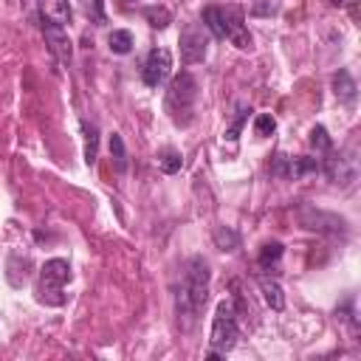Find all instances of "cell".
Here are the masks:
<instances>
[{"label": "cell", "instance_id": "15", "mask_svg": "<svg viewBox=\"0 0 361 361\" xmlns=\"http://www.w3.org/2000/svg\"><path fill=\"white\" fill-rule=\"evenodd\" d=\"M107 45H110L113 54H130L133 51V34L124 31V28H116V31H110Z\"/></svg>", "mask_w": 361, "mask_h": 361}, {"label": "cell", "instance_id": "17", "mask_svg": "<svg viewBox=\"0 0 361 361\" xmlns=\"http://www.w3.org/2000/svg\"><path fill=\"white\" fill-rule=\"evenodd\" d=\"M310 147H313L316 152H322V155H327V152L333 149V138L327 135V130H324L322 124H316V127L310 130Z\"/></svg>", "mask_w": 361, "mask_h": 361}, {"label": "cell", "instance_id": "4", "mask_svg": "<svg viewBox=\"0 0 361 361\" xmlns=\"http://www.w3.org/2000/svg\"><path fill=\"white\" fill-rule=\"evenodd\" d=\"M71 282V265L62 257L48 259L39 268V279H37V299L42 305H54L59 307L65 302V285Z\"/></svg>", "mask_w": 361, "mask_h": 361}, {"label": "cell", "instance_id": "23", "mask_svg": "<svg viewBox=\"0 0 361 361\" xmlns=\"http://www.w3.org/2000/svg\"><path fill=\"white\" fill-rule=\"evenodd\" d=\"M248 113H251V110L240 107V116H237V121H234V124H231V130L226 133V138H228V141H234V138H237V133H240V127H243V121H245V116H248Z\"/></svg>", "mask_w": 361, "mask_h": 361}, {"label": "cell", "instance_id": "18", "mask_svg": "<svg viewBox=\"0 0 361 361\" xmlns=\"http://www.w3.org/2000/svg\"><path fill=\"white\" fill-rule=\"evenodd\" d=\"M110 155H113L116 169H118V172H124V169H127V149H124V141H121V135H118V133H113V135H110Z\"/></svg>", "mask_w": 361, "mask_h": 361}, {"label": "cell", "instance_id": "16", "mask_svg": "<svg viewBox=\"0 0 361 361\" xmlns=\"http://www.w3.org/2000/svg\"><path fill=\"white\" fill-rule=\"evenodd\" d=\"M144 20H147L152 28H166V25L172 23V14H169V8H164V6H147V8H144Z\"/></svg>", "mask_w": 361, "mask_h": 361}, {"label": "cell", "instance_id": "25", "mask_svg": "<svg viewBox=\"0 0 361 361\" xmlns=\"http://www.w3.org/2000/svg\"><path fill=\"white\" fill-rule=\"evenodd\" d=\"M121 3H135V0H121Z\"/></svg>", "mask_w": 361, "mask_h": 361}, {"label": "cell", "instance_id": "24", "mask_svg": "<svg viewBox=\"0 0 361 361\" xmlns=\"http://www.w3.org/2000/svg\"><path fill=\"white\" fill-rule=\"evenodd\" d=\"M279 8V0H262L254 6V14H274Z\"/></svg>", "mask_w": 361, "mask_h": 361}, {"label": "cell", "instance_id": "5", "mask_svg": "<svg viewBox=\"0 0 361 361\" xmlns=\"http://www.w3.org/2000/svg\"><path fill=\"white\" fill-rule=\"evenodd\" d=\"M319 169H324V175H327L333 183H338V186H350V183L355 180V175H358L355 158H350V155H344V152H336V147L319 161Z\"/></svg>", "mask_w": 361, "mask_h": 361}, {"label": "cell", "instance_id": "19", "mask_svg": "<svg viewBox=\"0 0 361 361\" xmlns=\"http://www.w3.org/2000/svg\"><path fill=\"white\" fill-rule=\"evenodd\" d=\"M180 152H175V149H164L161 155H158V166L166 172V175H175L178 169H180Z\"/></svg>", "mask_w": 361, "mask_h": 361}, {"label": "cell", "instance_id": "12", "mask_svg": "<svg viewBox=\"0 0 361 361\" xmlns=\"http://www.w3.org/2000/svg\"><path fill=\"white\" fill-rule=\"evenodd\" d=\"M259 290H262V299L268 302L271 310H282V307H285V296H282V288H279L276 279L259 276Z\"/></svg>", "mask_w": 361, "mask_h": 361}, {"label": "cell", "instance_id": "8", "mask_svg": "<svg viewBox=\"0 0 361 361\" xmlns=\"http://www.w3.org/2000/svg\"><path fill=\"white\" fill-rule=\"evenodd\" d=\"M180 62L183 65H195V62H203V56H206V45H209V37H206V31L197 25V23H192V25H186L183 31H180Z\"/></svg>", "mask_w": 361, "mask_h": 361}, {"label": "cell", "instance_id": "3", "mask_svg": "<svg viewBox=\"0 0 361 361\" xmlns=\"http://www.w3.org/2000/svg\"><path fill=\"white\" fill-rule=\"evenodd\" d=\"M195 99H197V79L189 71H180L169 87H166V99L164 107L169 113V118L178 127H189L192 124V113H195Z\"/></svg>", "mask_w": 361, "mask_h": 361}, {"label": "cell", "instance_id": "13", "mask_svg": "<svg viewBox=\"0 0 361 361\" xmlns=\"http://www.w3.org/2000/svg\"><path fill=\"white\" fill-rule=\"evenodd\" d=\"M82 130H85V164H96V147H99V130L96 124L90 121H82Z\"/></svg>", "mask_w": 361, "mask_h": 361}, {"label": "cell", "instance_id": "11", "mask_svg": "<svg viewBox=\"0 0 361 361\" xmlns=\"http://www.w3.org/2000/svg\"><path fill=\"white\" fill-rule=\"evenodd\" d=\"M333 93H336L338 102H344V104L355 102V79H353L347 71H338V73L333 76Z\"/></svg>", "mask_w": 361, "mask_h": 361}, {"label": "cell", "instance_id": "2", "mask_svg": "<svg viewBox=\"0 0 361 361\" xmlns=\"http://www.w3.org/2000/svg\"><path fill=\"white\" fill-rule=\"evenodd\" d=\"M240 336V324H237V307L231 299L217 302L214 319H212V333H209V350L206 358H223L226 353L234 350Z\"/></svg>", "mask_w": 361, "mask_h": 361}, {"label": "cell", "instance_id": "7", "mask_svg": "<svg viewBox=\"0 0 361 361\" xmlns=\"http://www.w3.org/2000/svg\"><path fill=\"white\" fill-rule=\"evenodd\" d=\"M220 11H223V39H228L240 51L251 48V34L245 28L243 11L237 6H220Z\"/></svg>", "mask_w": 361, "mask_h": 361}, {"label": "cell", "instance_id": "10", "mask_svg": "<svg viewBox=\"0 0 361 361\" xmlns=\"http://www.w3.org/2000/svg\"><path fill=\"white\" fill-rule=\"evenodd\" d=\"M39 3V20L54 23V25H68L71 23V6L68 0H37Z\"/></svg>", "mask_w": 361, "mask_h": 361}, {"label": "cell", "instance_id": "6", "mask_svg": "<svg viewBox=\"0 0 361 361\" xmlns=\"http://www.w3.org/2000/svg\"><path fill=\"white\" fill-rule=\"evenodd\" d=\"M172 73V54L166 48H152L144 59V68H141V79L147 87H158L169 79Z\"/></svg>", "mask_w": 361, "mask_h": 361}, {"label": "cell", "instance_id": "9", "mask_svg": "<svg viewBox=\"0 0 361 361\" xmlns=\"http://www.w3.org/2000/svg\"><path fill=\"white\" fill-rule=\"evenodd\" d=\"M42 34H45V45H48V51L56 56V62L71 65V59H73V42H71L65 25L42 23Z\"/></svg>", "mask_w": 361, "mask_h": 361}, {"label": "cell", "instance_id": "1", "mask_svg": "<svg viewBox=\"0 0 361 361\" xmlns=\"http://www.w3.org/2000/svg\"><path fill=\"white\" fill-rule=\"evenodd\" d=\"M209 299V262L203 257H189L175 288V313L183 330H192Z\"/></svg>", "mask_w": 361, "mask_h": 361}, {"label": "cell", "instance_id": "20", "mask_svg": "<svg viewBox=\"0 0 361 361\" xmlns=\"http://www.w3.org/2000/svg\"><path fill=\"white\" fill-rule=\"evenodd\" d=\"M274 130H276V121H274V116H271V113H259V116L254 118V133H257L259 138L271 135Z\"/></svg>", "mask_w": 361, "mask_h": 361}, {"label": "cell", "instance_id": "22", "mask_svg": "<svg viewBox=\"0 0 361 361\" xmlns=\"http://www.w3.org/2000/svg\"><path fill=\"white\" fill-rule=\"evenodd\" d=\"M85 11L96 20V23H104V8H102V0H85Z\"/></svg>", "mask_w": 361, "mask_h": 361}, {"label": "cell", "instance_id": "14", "mask_svg": "<svg viewBox=\"0 0 361 361\" xmlns=\"http://www.w3.org/2000/svg\"><path fill=\"white\" fill-rule=\"evenodd\" d=\"M282 251H285V245H282L279 240H271V243H262V248H259V257H257V262H259V268H271L274 262H279V257H282Z\"/></svg>", "mask_w": 361, "mask_h": 361}, {"label": "cell", "instance_id": "21", "mask_svg": "<svg viewBox=\"0 0 361 361\" xmlns=\"http://www.w3.org/2000/svg\"><path fill=\"white\" fill-rule=\"evenodd\" d=\"M214 243H217L223 251H231L240 240H237V234H234L231 228H217V231H214Z\"/></svg>", "mask_w": 361, "mask_h": 361}]
</instances>
